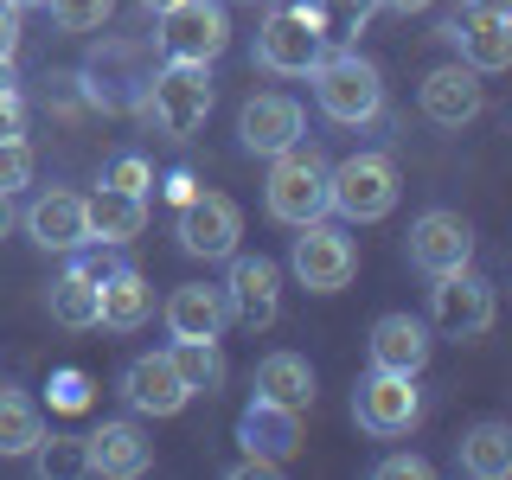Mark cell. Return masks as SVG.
Returning <instances> with one entry per match:
<instances>
[{
  "mask_svg": "<svg viewBox=\"0 0 512 480\" xmlns=\"http://www.w3.org/2000/svg\"><path fill=\"white\" fill-rule=\"evenodd\" d=\"M327 173H333V160L320 141H288L282 154H269V186H263V205H269V218L288 224V231H301V224H314V218H327Z\"/></svg>",
  "mask_w": 512,
  "mask_h": 480,
  "instance_id": "6da1fadb",
  "label": "cell"
},
{
  "mask_svg": "<svg viewBox=\"0 0 512 480\" xmlns=\"http://www.w3.org/2000/svg\"><path fill=\"white\" fill-rule=\"evenodd\" d=\"M212 64H186V58H167L160 71H148V90H141V116H148L160 135L173 141H192L212 116Z\"/></svg>",
  "mask_w": 512,
  "mask_h": 480,
  "instance_id": "7a4b0ae2",
  "label": "cell"
},
{
  "mask_svg": "<svg viewBox=\"0 0 512 480\" xmlns=\"http://www.w3.org/2000/svg\"><path fill=\"white\" fill-rule=\"evenodd\" d=\"M308 84H314L320 116L340 122V128H365V122L384 116V77H378V64L359 58V52H327L308 71Z\"/></svg>",
  "mask_w": 512,
  "mask_h": 480,
  "instance_id": "3957f363",
  "label": "cell"
},
{
  "mask_svg": "<svg viewBox=\"0 0 512 480\" xmlns=\"http://www.w3.org/2000/svg\"><path fill=\"white\" fill-rule=\"evenodd\" d=\"M397 192H404V180H397V160L365 148L340 160V167L327 173V212L346 218V224H378L397 212Z\"/></svg>",
  "mask_w": 512,
  "mask_h": 480,
  "instance_id": "277c9868",
  "label": "cell"
},
{
  "mask_svg": "<svg viewBox=\"0 0 512 480\" xmlns=\"http://www.w3.org/2000/svg\"><path fill=\"white\" fill-rule=\"evenodd\" d=\"M327 52H333V45H327V32H320L308 0L276 7L263 26H256V64H263L269 77H308Z\"/></svg>",
  "mask_w": 512,
  "mask_h": 480,
  "instance_id": "5b68a950",
  "label": "cell"
},
{
  "mask_svg": "<svg viewBox=\"0 0 512 480\" xmlns=\"http://www.w3.org/2000/svg\"><path fill=\"white\" fill-rule=\"evenodd\" d=\"M288 269H295V282L308 288V295H340V288H352V276H359V244H352L340 224L314 218V224H301V237L288 244Z\"/></svg>",
  "mask_w": 512,
  "mask_h": 480,
  "instance_id": "8992f818",
  "label": "cell"
},
{
  "mask_svg": "<svg viewBox=\"0 0 512 480\" xmlns=\"http://www.w3.org/2000/svg\"><path fill=\"white\" fill-rule=\"evenodd\" d=\"M352 423L378 442L410 436V429L423 423V391H416V378L410 372H372L352 391Z\"/></svg>",
  "mask_w": 512,
  "mask_h": 480,
  "instance_id": "52a82bcc",
  "label": "cell"
},
{
  "mask_svg": "<svg viewBox=\"0 0 512 480\" xmlns=\"http://www.w3.org/2000/svg\"><path fill=\"white\" fill-rule=\"evenodd\" d=\"M154 39H160L167 58L212 64V58H224V45H231V13H224V0H173V7L160 13Z\"/></svg>",
  "mask_w": 512,
  "mask_h": 480,
  "instance_id": "ba28073f",
  "label": "cell"
},
{
  "mask_svg": "<svg viewBox=\"0 0 512 480\" xmlns=\"http://www.w3.org/2000/svg\"><path fill=\"white\" fill-rule=\"evenodd\" d=\"M493 314H500L493 282L474 276V263L448 269V276H436V288H429V320H436L448 340H480V333L493 327Z\"/></svg>",
  "mask_w": 512,
  "mask_h": 480,
  "instance_id": "9c48e42d",
  "label": "cell"
},
{
  "mask_svg": "<svg viewBox=\"0 0 512 480\" xmlns=\"http://www.w3.org/2000/svg\"><path fill=\"white\" fill-rule=\"evenodd\" d=\"M173 237H180L186 256L224 263V256L237 250V237H244V212H237V199H224V192H192L180 205V218H173Z\"/></svg>",
  "mask_w": 512,
  "mask_h": 480,
  "instance_id": "30bf717a",
  "label": "cell"
},
{
  "mask_svg": "<svg viewBox=\"0 0 512 480\" xmlns=\"http://www.w3.org/2000/svg\"><path fill=\"white\" fill-rule=\"evenodd\" d=\"M26 237L39 250H58V256L90 250L96 244V237H90V199H84V192H71V186L39 192V199L26 205Z\"/></svg>",
  "mask_w": 512,
  "mask_h": 480,
  "instance_id": "8fae6325",
  "label": "cell"
},
{
  "mask_svg": "<svg viewBox=\"0 0 512 480\" xmlns=\"http://www.w3.org/2000/svg\"><path fill=\"white\" fill-rule=\"evenodd\" d=\"M410 263L423 276H448V269H468L474 263V224L448 205H429L423 218L410 224Z\"/></svg>",
  "mask_w": 512,
  "mask_h": 480,
  "instance_id": "7c38bea8",
  "label": "cell"
},
{
  "mask_svg": "<svg viewBox=\"0 0 512 480\" xmlns=\"http://www.w3.org/2000/svg\"><path fill=\"white\" fill-rule=\"evenodd\" d=\"M154 468V442L135 416H116V423H96L84 436V474H103V480H135Z\"/></svg>",
  "mask_w": 512,
  "mask_h": 480,
  "instance_id": "4fadbf2b",
  "label": "cell"
},
{
  "mask_svg": "<svg viewBox=\"0 0 512 480\" xmlns=\"http://www.w3.org/2000/svg\"><path fill=\"white\" fill-rule=\"evenodd\" d=\"M231 263V276H224V301H231V320H244V327H269V320L282 314V269L269 263V256H224Z\"/></svg>",
  "mask_w": 512,
  "mask_h": 480,
  "instance_id": "5bb4252c",
  "label": "cell"
},
{
  "mask_svg": "<svg viewBox=\"0 0 512 480\" xmlns=\"http://www.w3.org/2000/svg\"><path fill=\"white\" fill-rule=\"evenodd\" d=\"M122 404L135 416H154V423H167V416H180L192 404V391L180 384L167 352H141V359H128L122 372Z\"/></svg>",
  "mask_w": 512,
  "mask_h": 480,
  "instance_id": "9a60e30c",
  "label": "cell"
},
{
  "mask_svg": "<svg viewBox=\"0 0 512 480\" xmlns=\"http://www.w3.org/2000/svg\"><path fill=\"white\" fill-rule=\"evenodd\" d=\"M308 135V116H301V103L295 96H282V90H263V96H250L244 109H237V141H244V154H282L288 141H301Z\"/></svg>",
  "mask_w": 512,
  "mask_h": 480,
  "instance_id": "2e32d148",
  "label": "cell"
},
{
  "mask_svg": "<svg viewBox=\"0 0 512 480\" xmlns=\"http://www.w3.org/2000/svg\"><path fill=\"white\" fill-rule=\"evenodd\" d=\"M416 103H423V116L436 122V128H461V122L480 116L487 90H480L474 64H436V71L423 77V90H416Z\"/></svg>",
  "mask_w": 512,
  "mask_h": 480,
  "instance_id": "e0dca14e",
  "label": "cell"
},
{
  "mask_svg": "<svg viewBox=\"0 0 512 480\" xmlns=\"http://www.w3.org/2000/svg\"><path fill=\"white\" fill-rule=\"evenodd\" d=\"M442 39H455L461 45V64H474L480 77H487V71H506V64H512V13L461 7L455 20L442 26Z\"/></svg>",
  "mask_w": 512,
  "mask_h": 480,
  "instance_id": "ac0fdd59",
  "label": "cell"
},
{
  "mask_svg": "<svg viewBox=\"0 0 512 480\" xmlns=\"http://www.w3.org/2000/svg\"><path fill=\"white\" fill-rule=\"evenodd\" d=\"M237 442H244L256 461H276L282 468V461H295V448H301V410L250 397V410L237 416Z\"/></svg>",
  "mask_w": 512,
  "mask_h": 480,
  "instance_id": "d6986e66",
  "label": "cell"
},
{
  "mask_svg": "<svg viewBox=\"0 0 512 480\" xmlns=\"http://www.w3.org/2000/svg\"><path fill=\"white\" fill-rule=\"evenodd\" d=\"M365 352H372V372H423L429 352H436V340H429V320L416 314H384L372 327V340H365Z\"/></svg>",
  "mask_w": 512,
  "mask_h": 480,
  "instance_id": "ffe728a7",
  "label": "cell"
},
{
  "mask_svg": "<svg viewBox=\"0 0 512 480\" xmlns=\"http://www.w3.org/2000/svg\"><path fill=\"white\" fill-rule=\"evenodd\" d=\"M160 314H167L173 340H218V333L231 327V301H224V288H212V282H180Z\"/></svg>",
  "mask_w": 512,
  "mask_h": 480,
  "instance_id": "44dd1931",
  "label": "cell"
},
{
  "mask_svg": "<svg viewBox=\"0 0 512 480\" xmlns=\"http://www.w3.org/2000/svg\"><path fill=\"white\" fill-rule=\"evenodd\" d=\"M96 295H103V308H96V327H109V333H135V327H148V314H154V288L141 269H103L96 276Z\"/></svg>",
  "mask_w": 512,
  "mask_h": 480,
  "instance_id": "7402d4cb",
  "label": "cell"
},
{
  "mask_svg": "<svg viewBox=\"0 0 512 480\" xmlns=\"http://www.w3.org/2000/svg\"><path fill=\"white\" fill-rule=\"evenodd\" d=\"M141 231H148V199H141V192H116V186L90 192V237L96 244L122 250V244H135Z\"/></svg>",
  "mask_w": 512,
  "mask_h": 480,
  "instance_id": "603a6c76",
  "label": "cell"
},
{
  "mask_svg": "<svg viewBox=\"0 0 512 480\" xmlns=\"http://www.w3.org/2000/svg\"><path fill=\"white\" fill-rule=\"evenodd\" d=\"M71 256H77V263L52 282V320L71 327V333H90L96 308H103V295H96V263H84V250H71Z\"/></svg>",
  "mask_w": 512,
  "mask_h": 480,
  "instance_id": "cb8c5ba5",
  "label": "cell"
},
{
  "mask_svg": "<svg viewBox=\"0 0 512 480\" xmlns=\"http://www.w3.org/2000/svg\"><path fill=\"white\" fill-rule=\"evenodd\" d=\"M461 474L474 480H506L512 474V423H500V416H487V423H474L468 436H461Z\"/></svg>",
  "mask_w": 512,
  "mask_h": 480,
  "instance_id": "d4e9b609",
  "label": "cell"
},
{
  "mask_svg": "<svg viewBox=\"0 0 512 480\" xmlns=\"http://www.w3.org/2000/svg\"><path fill=\"white\" fill-rule=\"evenodd\" d=\"M256 397L288 404V410H308L314 404V365L301 359V352H269V359L256 365Z\"/></svg>",
  "mask_w": 512,
  "mask_h": 480,
  "instance_id": "484cf974",
  "label": "cell"
},
{
  "mask_svg": "<svg viewBox=\"0 0 512 480\" xmlns=\"http://www.w3.org/2000/svg\"><path fill=\"white\" fill-rule=\"evenodd\" d=\"M39 442H45V416H39V404H32L26 391H13V384H0V455L20 461V455H32Z\"/></svg>",
  "mask_w": 512,
  "mask_h": 480,
  "instance_id": "4316f807",
  "label": "cell"
},
{
  "mask_svg": "<svg viewBox=\"0 0 512 480\" xmlns=\"http://www.w3.org/2000/svg\"><path fill=\"white\" fill-rule=\"evenodd\" d=\"M167 359H173V372H180V384H186L192 397H212L218 384H224V352H218V340H173Z\"/></svg>",
  "mask_w": 512,
  "mask_h": 480,
  "instance_id": "83f0119b",
  "label": "cell"
},
{
  "mask_svg": "<svg viewBox=\"0 0 512 480\" xmlns=\"http://www.w3.org/2000/svg\"><path fill=\"white\" fill-rule=\"evenodd\" d=\"M308 7H314L320 32H327V45H352L365 26H372L378 0H308Z\"/></svg>",
  "mask_w": 512,
  "mask_h": 480,
  "instance_id": "f1b7e54d",
  "label": "cell"
},
{
  "mask_svg": "<svg viewBox=\"0 0 512 480\" xmlns=\"http://www.w3.org/2000/svg\"><path fill=\"white\" fill-rule=\"evenodd\" d=\"M45 7H52V26L58 32H77V39H84V32H103L109 26L116 0H45Z\"/></svg>",
  "mask_w": 512,
  "mask_h": 480,
  "instance_id": "f546056e",
  "label": "cell"
},
{
  "mask_svg": "<svg viewBox=\"0 0 512 480\" xmlns=\"http://www.w3.org/2000/svg\"><path fill=\"white\" fill-rule=\"evenodd\" d=\"M20 186H32V148L20 135H7V141H0V192L13 199Z\"/></svg>",
  "mask_w": 512,
  "mask_h": 480,
  "instance_id": "4dcf8cb0",
  "label": "cell"
},
{
  "mask_svg": "<svg viewBox=\"0 0 512 480\" xmlns=\"http://www.w3.org/2000/svg\"><path fill=\"white\" fill-rule=\"evenodd\" d=\"M103 186H116V192H141V199H148L154 167H148L141 154H116V160H109V173H103Z\"/></svg>",
  "mask_w": 512,
  "mask_h": 480,
  "instance_id": "1f68e13d",
  "label": "cell"
},
{
  "mask_svg": "<svg viewBox=\"0 0 512 480\" xmlns=\"http://www.w3.org/2000/svg\"><path fill=\"white\" fill-rule=\"evenodd\" d=\"M32 455H39V468L45 474H84V442H52V448H32Z\"/></svg>",
  "mask_w": 512,
  "mask_h": 480,
  "instance_id": "d6a6232c",
  "label": "cell"
},
{
  "mask_svg": "<svg viewBox=\"0 0 512 480\" xmlns=\"http://www.w3.org/2000/svg\"><path fill=\"white\" fill-rule=\"evenodd\" d=\"M372 474H378V480H429V461H423V455H384Z\"/></svg>",
  "mask_w": 512,
  "mask_h": 480,
  "instance_id": "836d02e7",
  "label": "cell"
},
{
  "mask_svg": "<svg viewBox=\"0 0 512 480\" xmlns=\"http://www.w3.org/2000/svg\"><path fill=\"white\" fill-rule=\"evenodd\" d=\"M20 39H26V32H20V13H13L7 0H0V64L20 58Z\"/></svg>",
  "mask_w": 512,
  "mask_h": 480,
  "instance_id": "e575fe53",
  "label": "cell"
},
{
  "mask_svg": "<svg viewBox=\"0 0 512 480\" xmlns=\"http://www.w3.org/2000/svg\"><path fill=\"white\" fill-rule=\"evenodd\" d=\"M20 122H26L20 90H0V141H7V135H20Z\"/></svg>",
  "mask_w": 512,
  "mask_h": 480,
  "instance_id": "d590c367",
  "label": "cell"
},
{
  "mask_svg": "<svg viewBox=\"0 0 512 480\" xmlns=\"http://www.w3.org/2000/svg\"><path fill=\"white\" fill-rule=\"evenodd\" d=\"M84 397H90V391H84V378H77V372H64V378H58V404H64V410H77Z\"/></svg>",
  "mask_w": 512,
  "mask_h": 480,
  "instance_id": "8d00e7d4",
  "label": "cell"
},
{
  "mask_svg": "<svg viewBox=\"0 0 512 480\" xmlns=\"http://www.w3.org/2000/svg\"><path fill=\"white\" fill-rule=\"evenodd\" d=\"M192 192H199V180H192V173H167V199H173V205H186Z\"/></svg>",
  "mask_w": 512,
  "mask_h": 480,
  "instance_id": "74e56055",
  "label": "cell"
},
{
  "mask_svg": "<svg viewBox=\"0 0 512 480\" xmlns=\"http://www.w3.org/2000/svg\"><path fill=\"white\" fill-rule=\"evenodd\" d=\"M378 7H391V13H429L436 0H378Z\"/></svg>",
  "mask_w": 512,
  "mask_h": 480,
  "instance_id": "f35d334b",
  "label": "cell"
},
{
  "mask_svg": "<svg viewBox=\"0 0 512 480\" xmlns=\"http://www.w3.org/2000/svg\"><path fill=\"white\" fill-rule=\"evenodd\" d=\"M461 7H480V13H512V0H461Z\"/></svg>",
  "mask_w": 512,
  "mask_h": 480,
  "instance_id": "ab89813d",
  "label": "cell"
},
{
  "mask_svg": "<svg viewBox=\"0 0 512 480\" xmlns=\"http://www.w3.org/2000/svg\"><path fill=\"white\" fill-rule=\"evenodd\" d=\"M7 231H13V199L0 192V237H7Z\"/></svg>",
  "mask_w": 512,
  "mask_h": 480,
  "instance_id": "60d3db41",
  "label": "cell"
},
{
  "mask_svg": "<svg viewBox=\"0 0 512 480\" xmlns=\"http://www.w3.org/2000/svg\"><path fill=\"white\" fill-rule=\"evenodd\" d=\"M13 84H20V77H13V64H0V90H13Z\"/></svg>",
  "mask_w": 512,
  "mask_h": 480,
  "instance_id": "b9f144b4",
  "label": "cell"
},
{
  "mask_svg": "<svg viewBox=\"0 0 512 480\" xmlns=\"http://www.w3.org/2000/svg\"><path fill=\"white\" fill-rule=\"evenodd\" d=\"M7 7H13V13H32V7H45V0H7Z\"/></svg>",
  "mask_w": 512,
  "mask_h": 480,
  "instance_id": "7bdbcfd3",
  "label": "cell"
},
{
  "mask_svg": "<svg viewBox=\"0 0 512 480\" xmlns=\"http://www.w3.org/2000/svg\"><path fill=\"white\" fill-rule=\"evenodd\" d=\"M141 7H148V13H167V7H173V0H141Z\"/></svg>",
  "mask_w": 512,
  "mask_h": 480,
  "instance_id": "ee69618b",
  "label": "cell"
},
{
  "mask_svg": "<svg viewBox=\"0 0 512 480\" xmlns=\"http://www.w3.org/2000/svg\"><path fill=\"white\" fill-rule=\"evenodd\" d=\"M224 7H231V0H224Z\"/></svg>",
  "mask_w": 512,
  "mask_h": 480,
  "instance_id": "f6af8a7d",
  "label": "cell"
}]
</instances>
